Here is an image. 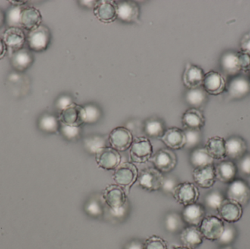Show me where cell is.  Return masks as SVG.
Wrapping results in <instances>:
<instances>
[{
    "instance_id": "1",
    "label": "cell",
    "mask_w": 250,
    "mask_h": 249,
    "mask_svg": "<svg viewBox=\"0 0 250 249\" xmlns=\"http://www.w3.org/2000/svg\"><path fill=\"white\" fill-rule=\"evenodd\" d=\"M114 171L113 179L116 184L123 187L126 194H129L131 187L138 180V168L132 162H125L120 164Z\"/></svg>"
},
{
    "instance_id": "2",
    "label": "cell",
    "mask_w": 250,
    "mask_h": 249,
    "mask_svg": "<svg viewBox=\"0 0 250 249\" xmlns=\"http://www.w3.org/2000/svg\"><path fill=\"white\" fill-rule=\"evenodd\" d=\"M153 154V146L148 137L141 136L133 139L129 148V158L132 163H146Z\"/></svg>"
},
{
    "instance_id": "3",
    "label": "cell",
    "mask_w": 250,
    "mask_h": 249,
    "mask_svg": "<svg viewBox=\"0 0 250 249\" xmlns=\"http://www.w3.org/2000/svg\"><path fill=\"white\" fill-rule=\"evenodd\" d=\"M103 201L110 210H117L126 205L127 194L123 187L117 184L107 186L101 195Z\"/></svg>"
},
{
    "instance_id": "4",
    "label": "cell",
    "mask_w": 250,
    "mask_h": 249,
    "mask_svg": "<svg viewBox=\"0 0 250 249\" xmlns=\"http://www.w3.org/2000/svg\"><path fill=\"white\" fill-rule=\"evenodd\" d=\"M51 39L49 29L45 25H41L35 30L29 32L26 36V42L30 51L42 52L48 48Z\"/></svg>"
},
{
    "instance_id": "5",
    "label": "cell",
    "mask_w": 250,
    "mask_h": 249,
    "mask_svg": "<svg viewBox=\"0 0 250 249\" xmlns=\"http://www.w3.org/2000/svg\"><path fill=\"white\" fill-rule=\"evenodd\" d=\"M172 196L178 203L185 207L198 202L200 192L198 187L193 183H179L172 193Z\"/></svg>"
},
{
    "instance_id": "6",
    "label": "cell",
    "mask_w": 250,
    "mask_h": 249,
    "mask_svg": "<svg viewBox=\"0 0 250 249\" xmlns=\"http://www.w3.org/2000/svg\"><path fill=\"white\" fill-rule=\"evenodd\" d=\"M163 173L154 168H147L138 172V186L148 192H156L161 190L163 184Z\"/></svg>"
},
{
    "instance_id": "7",
    "label": "cell",
    "mask_w": 250,
    "mask_h": 249,
    "mask_svg": "<svg viewBox=\"0 0 250 249\" xmlns=\"http://www.w3.org/2000/svg\"><path fill=\"white\" fill-rule=\"evenodd\" d=\"M154 168L162 173H169L174 170L178 159L176 153L169 149H161L153 154L150 159Z\"/></svg>"
},
{
    "instance_id": "8",
    "label": "cell",
    "mask_w": 250,
    "mask_h": 249,
    "mask_svg": "<svg viewBox=\"0 0 250 249\" xmlns=\"http://www.w3.org/2000/svg\"><path fill=\"white\" fill-rule=\"evenodd\" d=\"M226 198L246 206L250 201V186L245 180L236 178L229 184Z\"/></svg>"
},
{
    "instance_id": "9",
    "label": "cell",
    "mask_w": 250,
    "mask_h": 249,
    "mask_svg": "<svg viewBox=\"0 0 250 249\" xmlns=\"http://www.w3.org/2000/svg\"><path fill=\"white\" fill-rule=\"evenodd\" d=\"M95 155L98 168L105 171H114L121 164L120 152L111 146L98 149Z\"/></svg>"
},
{
    "instance_id": "10",
    "label": "cell",
    "mask_w": 250,
    "mask_h": 249,
    "mask_svg": "<svg viewBox=\"0 0 250 249\" xmlns=\"http://www.w3.org/2000/svg\"><path fill=\"white\" fill-rule=\"evenodd\" d=\"M225 222L218 216H206L199 228L205 239L217 241L224 230Z\"/></svg>"
},
{
    "instance_id": "11",
    "label": "cell",
    "mask_w": 250,
    "mask_h": 249,
    "mask_svg": "<svg viewBox=\"0 0 250 249\" xmlns=\"http://www.w3.org/2000/svg\"><path fill=\"white\" fill-rule=\"evenodd\" d=\"M59 121L60 124L73 127H81L86 124L84 107L73 102L70 106L60 111Z\"/></svg>"
},
{
    "instance_id": "12",
    "label": "cell",
    "mask_w": 250,
    "mask_h": 249,
    "mask_svg": "<svg viewBox=\"0 0 250 249\" xmlns=\"http://www.w3.org/2000/svg\"><path fill=\"white\" fill-rule=\"evenodd\" d=\"M226 91L230 99H240L246 97L250 93L249 76L239 74L234 76L226 86Z\"/></svg>"
},
{
    "instance_id": "13",
    "label": "cell",
    "mask_w": 250,
    "mask_h": 249,
    "mask_svg": "<svg viewBox=\"0 0 250 249\" xmlns=\"http://www.w3.org/2000/svg\"><path fill=\"white\" fill-rule=\"evenodd\" d=\"M108 143L111 147L120 152H125L130 148L133 136L130 130L124 127L114 129L108 135Z\"/></svg>"
},
{
    "instance_id": "14",
    "label": "cell",
    "mask_w": 250,
    "mask_h": 249,
    "mask_svg": "<svg viewBox=\"0 0 250 249\" xmlns=\"http://www.w3.org/2000/svg\"><path fill=\"white\" fill-rule=\"evenodd\" d=\"M219 216L226 223L233 224L240 220L243 215L242 206L236 202L226 198L219 208Z\"/></svg>"
},
{
    "instance_id": "15",
    "label": "cell",
    "mask_w": 250,
    "mask_h": 249,
    "mask_svg": "<svg viewBox=\"0 0 250 249\" xmlns=\"http://www.w3.org/2000/svg\"><path fill=\"white\" fill-rule=\"evenodd\" d=\"M226 80L223 75L218 72L211 71L205 73L202 87L205 92L210 95H220L226 90Z\"/></svg>"
},
{
    "instance_id": "16",
    "label": "cell",
    "mask_w": 250,
    "mask_h": 249,
    "mask_svg": "<svg viewBox=\"0 0 250 249\" xmlns=\"http://www.w3.org/2000/svg\"><path fill=\"white\" fill-rule=\"evenodd\" d=\"M192 178L197 187L202 189H210L215 184V167L214 165L194 168Z\"/></svg>"
},
{
    "instance_id": "17",
    "label": "cell",
    "mask_w": 250,
    "mask_h": 249,
    "mask_svg": "<svg viewBox=\"0 0 250 249\" xmlns=\"http://www.w3.org/2000/svg\"><path fill=\"white\" fill-rule=\"evenodd\" d=\"M93 12L97 19L102 23H112L117 19V1H98L93 8Z\"/></svg>"
},
{
    "instance_id": "18",
    "label": "cell",
    "mask_w": 250,
    "mask_h": 249,
    "mask_svg": "<svg viewBox=\"0 0 250 249\" xmlns=\"http://www.w3.org/2000/svg\"><path fill=\"white\" fill-rule=\"evenodd\" d=\"M2 39L7 49L9 50L10 54H13L23 48L26 42V37L21 28L9 27L4 31Z\"/></svg>"
},
{
    "instance_id": "19",
    "label": "cell",
    "mask_w": 250,
    "mask_h": 249,
    "mask_svg": "<svg viewBox=\"0 0 250 249\" xmlns=\"http://www.w3.org/2000/svg\"><path fill=\"white\" fill-rule=\"evenodd\" d=\"M206 216L205 206L198 203L185 206L182 212V219L188 226L199 228Z\"/></svg>"
},
{
    "instance_id": "20",
    "label": "cell",
    "mask_w": 250,
    "mask_h": 249,
    "mask_svg": "<svg viewBox=\"0 0 250 249\" xmlns=\"http://www.w3.org/2000/svg\"><path fill=\"white\" fill-rule=\"evenodd\" d=\"M226 156L230 160H239L248 152V144L240 136H231L226 140Z\"/></svg>"
},
{
    "instance_id": "21",
    "label": "cell",
    "mask_w": 250,
    "mask_h": 249,
    "mask_svg": "<svg viewBox=\"0 0 250 249\" xmlns=\"http://www.w3.org/2000/svg\"><path fill=\"white\" fill-rule=\"evenodd\" d=\"M160 140L170 150H180L186 143L185 132L178 127L167 129Z\"/></svg>"
},
{
    "instance_id": "22",
    "label": "cell",
    "mask_w": 250,
    "mask_h": 249,
    "mask_svg": "<svg viewBox=\"0 0 250 249\" xmlns=\"http://www.w3.org/2000/svg\"><path fill=\"white\" fill-rule=\"evenodd\" d=\"M42 18L41 12L34 7H24L21 13L20 26L28 32L41 26Z\"/></svg>"
},
{
    "instance_id": "23",
    "label": "cell",
    "mask_w": 250,
    "mask_h": 249,
    "mask_svg": "<svg viewBox=\"0 0 250 249\" xmlns=\"http://www.w3.org/2000/svg\"><path fill=\"white\" fill-rule=\"evenodd\" d=\"M215 167L216 178L223 184H229L234 181L238 173L237 165L233 161L222 160Z\"/></svg>"
},
{
    "instance_id": "24",
    "label": "cell",
    "mask_w": 250,
    "mask_h": 249,
    "mask_svg": "<svg viewBox=\"0 0 250 249\" xmlns=\"http://www.w3.org/2000/svg\"><path fill=\"white\" fill-rule=\"evenodd\" d=\"M220 67L226 75L233 77L242 73L239 51H229L225 53L220 58Z\"/></svg>"
},
{
    "instance_id": "25",
    "label": "cell",
    "mask_w": 250,
    "mask_h": 249,
    "mask_svg": "<svg viewBox=\"0 0 250 249\" xmlns=\"http://www.w3.org/2000/svg\"><path fill=\"white\" fill-rule=\"evenodd\" d=\"M117 19L122 21L131 23L138 21L140 9L138 4L132 1H117Z\"/></svg>"
},
{
    "instance_id": "26",
    "label": "cell",
    "mask_w": 250,
    "mask_h": 249,
    "mask_svg": "<svg viewBox=\"0 0 250 249\" xmlns=\"http://www.w3.org/2000/svg\"><path fill=\"white\" fill-rule=\"evenodd\" d=\"M204 76L205 73L201 67L194 64H188L182 77L184 85L189 89L202 86Z\"/></svg>"
},
{
    "instance_id": "27",
    "label": "cell",
    "mask_w": 250,
    "mask_h": 249,
    "mask_svg": "<svg viewBox=\"0 0 250 249\" xmlns=\"http://www.w3.org/2000/svg\"><path fill=\"white\" fill-rule=\"evenodd\" d=\"M182 123L186 130H201L205 126L206 118L200 110L191 108L184 113Z\"/></svg>"
},
{
    "instance_id": "28",
    "label": "cell",
    "mask_w": 250,
    "mask_h": 249,
    "mask_svg": "<svg viewBox=\"0 0 250 249\" xmlns=\"http://www.w3.org/2000/svg\"><path fill=\"white\" fill-rule=\"evenodd\" d=\"M35 61L32 51L23 48L11 54V64L15 70L23 72L31 67Z\"/></svg>"
},
{
    "instance_id": "29",
    "label": "cell",
    "mask_w": 250,
    "mask_h": 249,
    "mask_svg": "<svg viewBox=\"0 0 250 249\" xmlns=\"http://www.w3.org/2000/svg\"><path fill=\"white\" fill-rule=\"evenodd\" d=\"M181 241L183 246L195 249L204 242V236L198 227L188 226L184 228L181 232Z\"/></svg>"
},
{
    "instance_id": "30",
    "label": "cell",
    "mask_w": 250,
    "mask_h": 249,
    "mask_svg": "<svg viewBox=\"0 0 250 249\" xmlns=\"http://www.w3.org/2000/svg\"><path fill=\"white\" fill-rule=\"evenodd\" d=\"M205 149L214 160H224L226 156V140L223 137L215 136L208 139Z\"/></svg>"
},
{
    "instance_id": "31",
    "label": "cell",
    "mask_w": 250,
    "mask_h": 249,
    "mask_svg": "<svg viewBox=\"0 0 250 249\" xmlns=\"http://www.w3.org/2000/svg\"><path fill=\"white\" fill-rule=\"evenodd\" d=\"M166 130L165 123L160 118H149L144 124V133L150 138H161Z\"/></svg>"
},
{
    "instance_id": "32",
    "label": "cell",
    "mask_w": 250,
    "mask_h": 249,
    "mask_svg": "<svg viewBox=\"0 0 250 249\" xmlns=\"http://www.w3.org/2000/svg\"><path fill=\"white\" fill-rule=\"evenodd\" d=\"M214 159L208 154L205 147L196 148L191 152L189 162L194 168L214 165Z\"/></svg>"
},
{
    "instance_id": "33",
    "label": "cell",
    "mask_w": 250,
    "mask_h": 249,
    "mask_svg": "<svg viewBox=\"0 0 250 249\" xmlns=\"http://www.w3.org/2000/svg\"><path fill=\"white\" fill-rule=\"evenodd\" d=\"M186 102L192 108H198L204 105L207 100V93L202 86L189 89L186 94Z\"/></svg>"
},
{
    "instance_id": "34",
    "label": "cell",
    "mask_w": 250,
    "mask_h": 249,
    "mask_svg": "<svg viewBox=\"0 0 250 249\" xmlns=\"http://www.w3.org/2000/svg\"><path fill=\"white\" fill-rule=\"evenodd\" d=\"M39 127L45 133H57L60 127V122L57 117L51 114H44L39 121Z\"/></svg>"
},
{
    "instance_id": "35",
    "label": "cell",
    "mask_w": 250,
    "mask_h": 249,
    "mask_svg": "<svg viewBox=\"0 0 250 249\" xmlns=\"http://www.w3.org/2000/svg\"><path fill=\"white\" fill-rule=\"evenodd\" d=\"M184 223L185 222L182 219V216L174 212L167 213L165 219V227L168 232L172 233L179 232L182 230Z\"/></svg>"
},
{
    "instance_id": "36",
    "label": "cell",
    "mask_w": 250,
    "mask_h": 249,
    "mask_svg": "<svg viewBox=\"0 0 250 249\" xmlns=\"http://www.w3.org/2000/svg\"><path fill=\"white\" fill-rule=\"evenodd\" d=\"M84 211L92 218H100L104 215V206L103 202L99 199L92 197L88 200L84 206Z\"/></svg>"
},
{
    "instance_id": "37",
    "label": "cell",
    "mask_w": 250,
    "mask_h": 249,
    "mask_svg": "<svg viewBox=\"0 0 250 249\" xmlns=\"http://www.w3.org/2000/svg\"><path fill=\"white\" fill-rule=\"evenodd\" d=\"M236 235L237 232L235 227L232 224L226 223L225 224L224 230L217 241L223 247H228L234 242Z\"/></svg>"
},
{
    "instance_id": "38",
    "label": "cell",
    "mask_w": 250,
    "mask_h": 249,
    "mask_svg": "<svg viewBox=\"0 0 250 249\" xmlns=\"http://www.w3.org/2000/svg\"><path fill=\"white\" fill-rule=\"evenodd\" d=\"M226 198V197L223 195V193L218 190L210 192L205 197L206 206L211 210L217 211L223 200Z\"/></svg>"
},
{
    "instance_id": "39",
    "label": "cell",
    "mask_w": 250,
    "mask_h": 249,
    "mask_svg": "<svg viewBox=\"0 0 250 249\" xmlns=\"http://www.w3.org/2000/svg\"><path fill=\"white\" fill-rule=\"evenodd\" d=\"M185 134V149H195L201 143L202 140V134L201 130H186L184 129Z\"/></svg>"
},
{
    "instance_id": "40",
    "label": "cell",
    "mask_w": 250,
    "mask_h": 249,
    "mask_svg": "<svg viewBox=\"0 0 250 249\" xmlns=\"http://www.w3.org/2000/svg\"><path fill=\"white\" fill-rule=\"evenodd\" d=\"M85 149L91 153H95L98 149L106 146V140L103 136L95 135L86 137L84 140Z\"/></svg>"
},
{
    "instance_id": "41",
    "label": "cell",
    "mask_w": 250,
    "mask_h": 249,
    "mask_svg": "<svg viewBox=\"0 0 250 249\" xmlns=\"http://www.w3.org/2000/svg\"><path fill=\"white\" fill-rule=\"evenodd\" d=\"M21 7L13 6L10 7L6 15V23L9 27H20L21 13L22 11Z\"/></svg>"
},
{
    "instance_id": "42",
    "label": "cell",
    "mask_w": 250,
    "mask_h": 249,
    "mask_svg": "<svg viewBox=\"0 0 250 249\" xmlns=\"http://www.w3.org/2000/svg\"><path fill=\"white\" fill-rule=\"evenodd\" d=\"M60 132L62 134L69 140L77 139L81 135V127H73V126L65 125L60 124Z\"/></svg>"
},
{
    "instance_id": "43",
    "label": "cell",
    "mask_w": 250,
    "mask_h": 249,
    "mask_svg": "<svg viewBox=\"0 0 250 249\" xmlns=\"http://www.w3.org/2000/svg\"><path fill=\"white\" fill-rule=\"evenodd\" d=\"M144 249H167V243L160 237L153 235L144 243Z\"/></svg>"
},
{
    "instance_id": "44",
    "label": "cell",
    "mask_w": 250,
    "mask_h": 249,
    "mask_svg": "<svg viewBox=\"0 0 250 249\" xmlns=\"http://www.w3.org/2000/svg\"><path fill=\"white\" fill-rule=\"evenodd\" d=\"M84 109L86 113V124H95L101 118V111L95 105H86Z\"/></svg>"
},
{
    "instance_id": "45",
    "label": "cell",
    "mask_w": 250,
    "mask_h": 249,
    "mask_svg": "<svg viewBox=\"0 0 250 249\" xmlns=\"http://www.w3.org/2000/svg\"><path fill=\"white\" fill-rule=\"evenodd\" d=\"M238 162V172L245 176H250V153H247Z\"/></svg>"
},
{
    "instance_id": "46",
    "label": "cell",
    "mask_w": 250,
    "mask_h": 249,
    "mask_svg": "<svg viewBox=\"0 0 250 249\" xmlns=\"http://www.w3.org/2000/svg\"><path fill=\"white\" fill-rule=\"evenodd\" d=\"M178 180L174 177L167 176L163 178V184H162L161 190L166 194H172L173 190L176 188V186L179 184Z\"/></svg>"
},
{
    "instance_id": "47",
    "label": "cell",
    "mask_w": 250,
    "mask_h": 249,
    "mask_svg": "<svg viewBox=\"0 0 250 249\" xmlns=\"http://www.w3.org/2000/svg\"><path fill=\"white\" fill-rule=\"evenodd\" d=\"M73 103V99H72L70 96L64 95V96H60V97L57 99V102H56V107H57L59 111H62L65 109L67 107L70 106V105H72Z\"/></svg>"
},
{
    "instance_id": "48",
    "label": "cell",
    "mask_w": 250,
    "mask_h": 249,
    "mask_svg": "<svg viewBox=\"0 0 250 249\" xmlns=\"http://www.w3.org/2000/svg\"><path fill=\"white\" fill-rule=\"evenodd\" d=\"M241 51L250 54V29L248 33L245 34L240 42Z\"/></svg>"
},
{
    "instance_id": "49",
    "label": "cell",
    "mask_w": 250,
    "mask_h": 249,
    "mask_svg": "<svg viewBox=\"0 0 250 249\" xmlns=\"http://www.w3.org/2000/svg\"><path fill=\"white\" fill-rule=\"evenodd\" d=\"M108 210H109L110 214L111 215L112 217L117 219H123L126 216V213H127V204L125 205L124 207L117 209V210H110V209H108Z\"/></svg>"
},
{
    "instance_id": "50",
    "label": "cell",
    "mask_w": 250,
    "mask_h": 249,
    "mask_svg": "<svg viewBox=\"0 0 250 249\" xmlns=\"http://www.w3.org/2000/svg\"><path fill=\"white\" fill-rule=\"evenodd\" d=\"M125 249H144V245L141 241L135 240L126 244Z\"/></svg>"
},
{
    "instance_id": "51",
    "label": "cell",
    "mask_w": 250,
    "mask_h": 249,
    "mask_svg": "<svg viewBox=\"0 0 250 249\" xmlns=\"http://www.w3.org/2000/svg\"><path fill=\"white\" fill-rule=\"evenodd\" d=\"M6 51H7V47H6L3 39L0 38V59H1L4 57V54H6Z\"/></svg>"
},
{
    "instance_id": "52",
    "label": "cell",
    "mask_w": 250,
    "mask_h": 249,
    "mask_svg": "<svg viewBox=\"0 0 250 249\" xmlns=\"http://www.w3.org/2000/svg\"><path fill=\"white\" fill-rule=\"evenodd\" d=\"M6 23V15L5 13L1 9H0V28L4 26V23Z\"/></svg>"
},
{
    "instance_id": "53",
    "label": "cell",
    "mask_w": 250,
    "mask_h": 249,
    "mask_svg": "<svg viewBox=\"0 0 250 249\" xmlns=\"http://www.w3.org/2000/svg\"><path fill=\"white\" fill-rule=\"evenodd\" d=\"M9 2L12 3V5L17 6V7H21L23 4H26L27 1H15V0H11L9 1Z\"/></svg>"
},
{
    "instance_id": "54",
    "label": "cell",
    "mask_w": 250,
    "mask_h": 249,
    "mask_svg": "<svg viewBox=\"0 0 250 249\" xmlns=\"http://www.w3.org/2000/svg\"><path fill=\"white\" fill-rule=\"evenodd\" d=\"M173 249H192L189 248V247H185V246H176L173 247Z\"/></svg>"
},
{
    "instance_id": "55",
    "label": "cell",
    "mask_w": 250,
    "mask_h": 249,
    "mask_svg": "<svg viewBox=\"0 0 250 249\" xmlns=\"http://www.w3.org/2000/svg\"><path fill=\"white\" fill-rule=\"evenodd\" d=\"M221 249H234L232 248V247H230V246H228V247H223V248H222Z\"/></svg>"
},
{
    "instance_id": "56",
    "label": "cell",
    "mask_w": 250,
    "mask_h": 249,
    "mask_svg": "<svg viewBox=\"0 0 250 249\" xmlns=\"http://www.w3.org/2000/svg\"><path fill=\"white\" fill-rule=\"evenodd\" d=\"M249 73H250L249 77H250V71H249Z\"/></svg>"
}]
</instances>
